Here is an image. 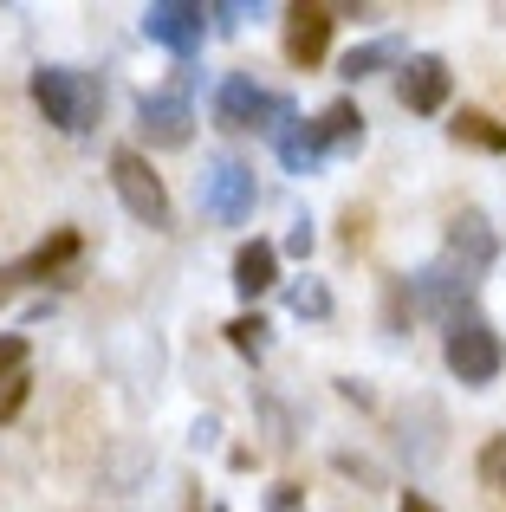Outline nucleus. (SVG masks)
<instances>
[{"label":"nucleus","mask_w":506,"mask_h":512,"mask_svg":"<svg viewBox=\"0 0 506 512\" xmlns=\"http://www.w3.org/2000/svg\"><path fill=\"white\" fill-rule=\"evenodd\" d=\"M33 104L46 111L52 130H91V117H98V85H91L85 72H72V65H39L33 72Z\"/></svg>","instance_id":"1"},{"label":"nucleus","mask_w":506,"mask_h":512,"mask_svg":"<svg viewBox=\"0 0 506 512\" xmlns=\"http://www.w3.org/2000/svg\"><path fill=\"white\" fill-rule=\"evenodd\" d=\"M442 357H448V370H455L468 389H487L500 376V363H506V344H500V331L487 325V318L468 312V318H455V325H448Z\"/></svg>","instance_id":"2"},{"label":"nucleus","mask_w":506,"mask_h":512,"mask_svg":"<svg viewBox=\"0 0 506 512\" xmlns=\"http://www.w3.org/2000/svg\"><path fill=\"white\" fill-rule=\"evenodd\" d=\"M111 182H117V201H124L130 214H137L143 227H156L163 234L176 214H169V188H163V175L150 169V156L143 150H117L111 156Z\"/></svg>","instance_id":"3"},{"label":"nucleus","mask_w":506,"mask_h":512,"mask_svg":"<svg viewBox=\"0 0 506 512\" xmlns=\"http://www.w3.org/2000/svg\"><path fill=\"white\" fill-rule=\"evenodd\" d=\"M215 117H221L228 130H279V137H286L292 104H286V98H273V91H260L253 78H221V91H215Z\"/></svg>","instance_id":"4"},{"label":"nucleus","mask_w":506,"mask_h":512,"mask_svg":"<svg viewBox=\"0 0 506 512\" xmlns=\"http://www.w3.org/2000/svg\"><path fill=\"white\" fill-rule=\"evenodd\" d=\"M253 201H260V188H253V169L247 163H234V156H215L202 175V208L215 214V221H247L253 214Z\"/></svg>","instance_id":"5"},{"label":"nucleus","mask_w":506,"mask_h":512,"mask_svg":"<svg viewBox=\"0 0 506 512\" xmlns=\"http://www.w3.org/2000/svg\"><path fill=\"white\" fill-rule=\"evenodd\" d=\"M137 130L156 143V150H182V143L195 137V111H189V91H150V98L137 104Z\"/></svg>","instance_id":"6"},{"label":"nucleus","mask_w":506,"mask_h":512,"mask_svg":"<svg viewBox=\"0 0 506 512\" xmlns=\"http://www.w3.org/2000/svg\"><path fill=\"white\" fill-rule=\"evenodd\" d=\"M468 292H474V279L461 273L455 260H435V266H422V273L409 279V305L429 312V318H448V325L461 318V299H468Z\"/></svg>","instance_id":"7"},{"label":"nucleus","mask_w":506,"mask_h":512,"mask_svg":"<svg viewBox=\"0 0 506 512\" xmlns=\"http://www.w3.org/2000/svg\"><path fill=\"white\" fill-rule=\"evenodd\" d=\"M202 20L208 13L195 7V0H150V7H143V33H150L156 46H169L176 59L202 52Z\"/></svg>","instance_id":"8"},{"label":"nucleus","mask_w":506,"mask_h":512,"mask_svg":"<svg viewBox=\"0 0 506 512\" xmlns=\"http://www.w3.org/2000/svg\"><path fill=\"white\" fill-rule=\"evenodd\" d=\"M396 91H403V104H409L416 117H435V111L448 104V91H455V72H448V59L422 52V59L403 65V85H396Z\"/></svg>","instance_id":"9"},{"label":"nucleus","mask_w":506,"mask_h":512,"mask_svg":"<svg viewBox=\"0 0 506 512\" xmlns=\"http://www.w3.org/2000/svg\"><path fill=\"white\" fill-rule=\"evenodd\" d=\"M331 26H338V13H331V7H292V20H286V59L312 72V65L325 59V46H331Z\"/></svg>","instance_id":"10"},{"label":"nucleus","mask_w":506,"mask_h":512,"mask_svg":"<svg viewBox=\"0 0 506 512\" xmlns=\"http://www.w3.org/2000/svg\"><path fill=\"white\" fill-rule=\"evenodd\" d=\"M494 234H487V221L481 214H455V227H448V260L461 266L468 279H481L487 266H494Z\"/></svg>","instance_id":"11"},{"label":"nucleus","mask_w":506,"mask_h":512,"mask_svg":"<svg viewBox=\"0 0 506 512\" xmlns=\"http://www.w3.org/2000/svg\"><path fill=\"white\" fill-rule=\"evenodd\" d=\"M279 286V247H266V240H247L241 253H234V292H247V299H260V292Z\"/></svg>","instance_id":"12"},{"label":"nucleus","mask_w":506,"mask_h":512,"mask_svg":"<svg viewBox=\"0 0 506 512\" xmlns=\"http://www.w3.org/2000/svg\"><path fill=\"white\" fill-rule=\"evenodd\" d=\"M383 65H403V39H364V46L344 52V78H370Z\"/></svg>","instance_id":"13"},{"label":"nucleus","mask_w":506,"mask_h":512,"mask_svg":"<svg viewBox=\"0 0 506 512\" xmlns=\"http://www.w3.org/2000/svg\"><path fill=\"white\" fill-rule=\"evenodd\" d=\"M318 143H325V150H331V143H364V117H357V104L351 98H338V104H325V117H318Z\"/></svg>","instance_id":"14"},{"label":"nucleus","mask_w":506,"mask_h":512,"mask_svg":"<svg viewBox=\"0 0 506 512\" xmlns=\"http://www.w3.org/2000/svg\"><path fill=\"white\" fill-rule=\"evenodd\" d=\"M279 163H286L292 175H312L318 163H325V143H318V130H312V124L286 130V137H279Z\"/></svg>","instance_id":"15"},{"label":"nucleus","mask_w":506,"mask_h":512,"mask_svg":"<svg viewBox=\"0 0 506 512\" xmlns=\"http://www.w3.org/2000/svg\"><path fill=\"white\" fill-rule=\"evenodd\" d=\"M455 143H474V150L506 156V124H494L487 111H461V117H455Z\"/></svg>","instance_id":"16"},{"label":"nucleus","mask_w":506,"mask_h":512,"mask_svg":"<svg viewBox=\"0 0 506 512\" xmlns=\"http://www.w3.org/2000/svg\"><path fill=\"white\" fill-rule=\"evenodd\" d=\"M72 260H78V234H52V247H39L33 260L20 266V273H39V279H59V273H65V266H72ZM20 273H13V279H20Z\"/></svg>","instance_id":"17"},{"label":"nucleus","mask_w":506,"mask_h":512,"mask_svg":"<svg viewBox=\"0 0 506 512\" xmlns=\"http://www.w3.org/2000/svg\"><path fill=\"white\" fill-rule=\"evenodd\" d=\"M481 487L494 493V506H506V435H494L481 448Z\"/></svg>","instance_id":"18"},{"label":"nucleus","mask_w":506,"mask_h":512,"mask_svg":"<svg viewBox=\"0 0 506 512\" xmlns=\"http://www.w3.org/2000/svg\"><path fill=\"white\" fill-rule=\"evenodd\" d=\"M266 331H273V325H266L260 312H241V318L228 325V344H234V350H247V357H260V350H266Z\"/></svg>","instance_id":"19"},{"label":"nucleus","mask_w":506,"mask_h":512,"mask_svg":"<svg viewBox=\"0 0 506 512\" xmlns=\"http://www.w3.org/2000/svg\"><path fill=\"white\" fill-rule=\"evenodd\" d=\"M286 305H292L299 318H331V292L318 286V279H299V286L286 292Z\"/></svg>","instance_id":"20"},{"label":"nucleus","mask_w":506,"mask_h":512,"mask_svg":"<svg viewBox=\"0 0 506 512\" xmlns=\"http://www.w3.org/2000/svg\"><path fill=\"white\" fill-rule=\"evenodd\" d=\"M20 370H26V338L20 331H0V383H13Z\"/></svg>","instance_id":"21"},{"label":"nucleus","mask_w":506,"mask_h":512,"mask_svg":"<svg viewBox=\"0 0 506 512\" xmlns=\"http://www.w3.org/2000/svg\"><path fill=\"white\" fill-rule=\"evenodd\" d=\"M20 402H26V376H13V383H7V389H0V422H7V415H13V409H20Z\"/></svg>","instance_id":"22"},{"label":"nucleus","mask_w":506,"mask_h":512,"mask_svg":"<svg viewBox=\"0 0 506 512\" xmlns=\"http://www.w3.org/2000/svg\"><path fill=\"white\" fill-rule=\"evenodd\" d=\"M286 253H299V260L312 253V221H292V234H286Z\"/></svg>","instance_id":"23"},{"label":"nucleus","mask_w":506,"mask_h":512,"mask_svg":"<svg viewBox=\"0 0 506 512\" xmlns=\"http://www.w3.org/2000/svg\"><path fill=\"white\" fill-rule=\"evenodd\" d=\"M266 512H299V487H273V500H266Z\"/></svg>","instance_id":"24"},{"label":"nucleus","mask_w":506,"mask_h":512,"mask_svg":"<svg viewBox=\"0 0 506 512\" xmlns=\"http://www.w3.org/2000/svg\"><path fill=\"white\" fill-rule=\"evenodd\" d=\"M215 20H221V26H228V33H234V26L247 20V7H241V0H228V7H215Z\"/></svg>","instance_id":"25"},{"label":"nucleus","mask_w":506,"mask_h":512,"mask_svg":"<svg viewBox=\"0 0 506 512\" xmlns=\"http://www.w3.org/2000/svg\"><path fill=\"white\" fill-rule=\"evenodd\" d=\"M403 512H442V506H429L422 493H403Z\"/></svg>","instance_id":"26"},{"label":"nucleus","mask_w":506,"mask_h":512,"mask_svg":"<svg viewBox=\"0 0 506 512\" xmlns=\"http://www.w3.org/2000/svg\"><path fill=\"white\" fill-rule=\"evenodd\" d=\"M7 292H13V273H0V305H7Z\"/></svg>","instance_id":"27"}]
</instances>
